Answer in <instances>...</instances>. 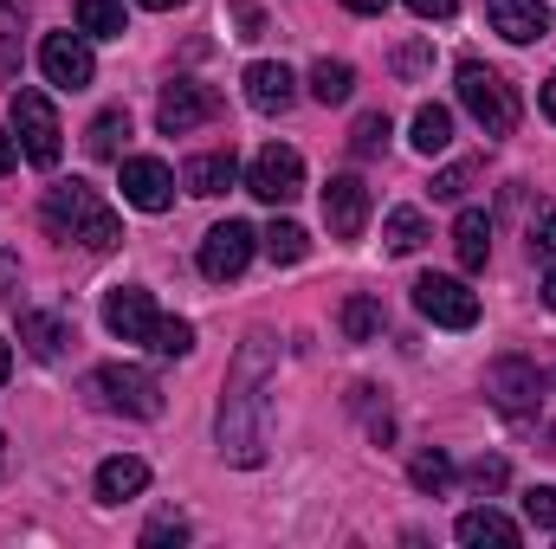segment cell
Listing matches in <instances>:
<instances>
[{"instance_id": "1", "label": "cell", "mask_w": 556, "mask_h": 549, "mask_svg": "<svg viewBox=\"0 0 556 549\" xmlns=\"http://www.w3.org/2000/svg\"><path fill=\"white\" fill-rule=\"evenodd\" d=\"M273 369H278V343L266 330H253L227 362V388H220V413H214L227 465H266V446H273V395H266Z\"/></svg>"}, {"instance_id": "2", "label": "cell", "mask_w": 556, "mask_h": 549, "mask_svg": "<svg viewBox=\"0 0 556 549\" xmlns=\"http://www.w3.org/2000/svg\"><path fill=\"white\" fill-rule=\"evenodd\" d=\"M46 227H52V240H78V246H91V253H117L124 246V220H117V207L91 188V181H59V188H46Z\"/></svg>"}, {"instance_id": "3", "label": "cell", "mask_w": 556, "mask_h": 549, "mask_svg": "<svg viewBox=\"0 0 556 549\" xmlns=\"http://www.w3.org/2000/svg\"><path fill=\"white\" fill-rule=\"evenodd\" d=\"M85 395H91V408L104 413H130V420H155L162 413V382L137 369V362H104V369H91L85 375Z\"/></svg>"}, {"instance_id": "4", "label": "cell", "mask_w": 556, "mask_h": 549, "mask_svg": "<svg viewBox=\"0 0 556 549\" xmlns=\"http://www.w3.org/2000/svg\"><path fill=\"white\" fill-rule=\"evenodd\" d=\"M459 111H466L485 137H511V130H518V91H511L492 65H479V59L459 65Z\"/></svg>"}, {"instance_id": "5", "label": "cell", "mask_w": 556, "mask_h": 549, "mask_svg": "<svg viewBox=\"0 0 556 549\" xmlns=\"http://www.w3.org/2000/svg\"><path fill=\"white\" fill-rule=\"evenodd\" d=\"M13 137H20V155H26L33 168H52V162H59L65 130H59V111H52L46 91H33V85L13 91Z\"/></svg>"}, {"instance_id": "6", "label": "cell", "mask_w": 556, "mask_h": 549, "mask_svg": "<svg viewBox=\"0 0 556 549\" xmlns=\"http://www.w3.org/2000/svg\"><path fill=\"white\" fill-rule=\"evenodd\" d=\"M485 395H492L498 413L531 420L538 401H544V375H538V362H525V356H498V362L485 369Z\"/></svg>"}, {"instance_id": "7", "label": "cell", "mask_w": 556, "mask_h": 549, "mask_svg": "<svg viewBox=\"0 0 556 549\" xmlns=\"http://www.w3.org/2000/svg\"><path fill=\"white\" fill-rule=\"evenodd\" d=\"M247 194H260V201H298L304 194V155L291 149V142H266L260 155H253V168H247Z\"/></svg>"}, {"instance_id": "8", "label": "cell", "mask_w": 556, "mask_h": 549, "mask_svg": "<svg viewBox=\"0 0 556 549\" xmlns=\"http://www.w3.org/2000/svg\"><path fill=\"white\" fill-rule=\"evenodd\" d=\"M415 310L427 323H440V330H472V323H479V297L446 272L415 278Z\"/></svg>"}, {"instance_id": "9", "label": "cell", "mask_w": 556, "mask_h": 549, "mask_svg": "<svg viewBox=\"0 0 556 549\" xmlns=\"http://www.w3.org/2000/svg\"><path fill=\"white\" fill-rule=\"evenodd\" d=\"M253 253H260V233H253L247 220H220V227L201 240V272L214 278V284H227V278H240L253 266Z\"/></svg>"}, {"instance_id": "10", "label": "cell", "mask_w": 556, "mask_h": 549, "mask_svg": "<svg viewBox=\"0 0 556 549\" xmlns=\"http://www.w3.org/2000/svg\"><path fill=\"white\" fill-rule=\"evenodd\" d=\"M39 72H46V85H59V91H85V85L98 78V59H91L85 33H46Z\"/></svg>"}, {"instance_id": "11", "label": "cell", "mask_w": 556, "mask_h": 549, "mask_svg": "<svg viewBox=\"0 0 556 549\" xmlns=\"http://www.w3.org/2000/svg\"><path fill=\"white\" fill-rule=\"evenodd\" d=\"M214 117H220V91L214 85H168L162 104H155V130L162 137H188V130H201Z\"/></svg>"}, {"instance_id": "12", "label": "cell", "mask_w": 556, "mask_h": 549, "mask_svg": "<svg viewBox=\"0 0 556 549\" xmlns=\"http://www.w3.org/2000/svg\"><path fill=\"white\" fill-rule=\"evenodd\" d=\"M117 188H124V201H130L137 214H168V207H175V175H168V162H155V155H130V162L117 168Z\"/></svg>"}, {"instance_id": "13", "label": "cell", "mask_w": 556, "mask_h": 549, "mask_svg": "<svg viewBox=\"0 0 556 549\" xmlns=\"http://www.w3.org/2000/svg\"><path fill=\"white\" fill-rule=\"evenodd\" d=\"M104 323H111V336H124V343H155L162 310L149 304V291H137V284H117V291L104 297Z\"/></svg>"}, {"instance_id": "14", "label": "cell", "mask_w": 556, "mask_h": 549, "mask_svg": "<svg viewBox=\"0 0 556 549\" xmlns=\"http://www.w3.org/2000/svg\"><path fill=\"white\" fill-rule=\"evenodd\" d=\"M324 220H330L337 240H356V233L369 227V188H363V175H330V188H324Z\"/></svg>"}, {"instance_id": "15", "label": "cell", "mask_w": 556, "mask_h": 549, "mask_svg": "<svg viewBox=\"0 0 556 549\" xmlns=\"http://www.w3.org/2000/svg\"><path fill=\"white\" fill-rule=\"evenodd\" d=\"M485 20H492V33L511 39V46L551 39V7H544V0H485Z\"/></svg>"}, {"instance_id": "16", "label": "cell", "mask_w": 556, "mask_h": 549, "mask_svg": "<svg viewBox=\"0 0 556 549\" xmlns=\"http://www.w3.org/2000/svg\"><path fill=\"white\" fill-rule=\"evenodd\" d=\"M291 98H298V78L273 65V59H260V65H247V104L260 111V117H278V111H291Z\"/></svg>"}, {"instance_id": "17", "label": "cell", "mask_w": 556, "mask_h": 549, "mask_svg": "<svg viewBox=\"0 0 556 549\" xmlns=\"http://www.w3.org/2000/svg\"><path fill=\"white\" fill-rule=\"evenodd\" d=\"M240 181V155L233 149H214V155H194L188 168H181V188L188 194H201V201H214V194H227Z\"/></svg>"}, {"instance_id": "18", "label": "cell", "mask_w": 556, "mask_h": 549, "mask_svg": "<svg viewBox=\"0 0 556 549\" xmlns=\"http://www.w3.org/2000/svg\"><path fill=\"white\" fill-rule=\"evenodd\" d=\"M453 537H459L466 549H485V544H492V549H518V537H525V531H518V524H511L505 511L479 505V511H466V518L453 524Z\"/></svg>"}, {"instance_id": "19", "label": "cell", "mask_w": 556, "mask_h": 549, "mask_svg": "<svg viewBox=\"0 0 556 549\" xmlns=\"http://www.w3.org/2000/svg\"><path fill=\"white\" fill-rule=\"evenodd\" d=\"M20 343H26V356L59 362V356H65V343H72V323H65L59 310H26V317H20Z\"/></svg>"}, {"instance_id": "20", "label": "cell", "mask_w": 556, "mask_h": 549, "mask_svg": "<svg viewBox=\"0 0 556 549\" xmlns=\"http://www.w3.org/2000/svg\"><path fill=\"white\" fill-rule=\"evenodd\" d=\"M453 253H459L466 272H485V259H492V220H485L479 207H466V214L453 220Z\"/></svg>"}, {"instance_id": "21", "label": "cell", "mask_w": 556, "mask_h": 549, "mask_svg": "<svg viewBox=\"0 0 556 549\" xmlns=\"http://www.w3.org/2000/svg\"><path fill=\"white\" fill-rule=\"evenodd\" d=\"M142 485H149V465H142V459H130V452H117V459H104V465H98V498H104V505L137 498Z\"/></svg>"}, {"instance_id": "22", "label": "cell", "mask_w": 556, "mask_h": 549, "mask_svg": "<svg viewBox=\"0 0 556 549\" xmlns=\"http://www.w3.org/2000/svg\"><path fill=\"white\" fill-rule=\"evenodd\" d=\"M78 33H85V39H124V33H130L124 0H78Z\"/></svg>"}, {"instance_id": "23", "label": "cell", "mask_w": 556, "mask_h": 549, "mask_svg": "<svg viewBox=\"0 0 556 549\" xmlns=\"http://www.w3.org/2000/svg\"><path fill=\"white\" fill-rule=\"evenodd\" d=\"M350 91H356V72L343 59H317L311 65V98L317 104H350Z\"/></svg>"}, {"instance_id": "24", "label": "cell", "mask_w": 556, "mask_h": 549, "mask_svg": "<svg viewBox=\"0 0 556 549\" xmlns=\"http://www.w3.org/2000/svg\"><path fill=\"white\" fill-rule=\"evenodd\" d=\"M420 155H446V142H453V111L446 104H420L415 111V137H408Z\"/></svg>"}, {"instance_id": "25", "label": "cell", "mask_w": 556, "mask_h": 549, "mask_svg": "<svg viewBox=\"0 0 556 549\" xmlns=\"http://www.w3.org/2000/svg\"><path fill=\"white\" fill-rule=\"evenodd\" d=\"M260 246H266V259H273V266H298V259L311 253V233H304L298 220H273V227L260 233Z\"/></svg>"}, {"instance_id": "26", "label": "cell", "mask_w": 556, "mask_h": 549, "mask_svg": "<svg viewBox=\"0 0 556 549\" xmlns=\"http://www.w3.org/2000/svg\"><path fill=\"white\" fill-rule=\"evenodd\" d=\"M350 408L363 413V426H369V439H376V446H389V439H395V413H389V401H376V388H369V382H356V388H350Z\"/></svg>"}, {"instance_id": "27", "label": "cell", "mask_w": 556, "mask_h": 549, "mask_svg": "<svg viewBox=\"0 0 556 549\" xmlns=\"http://www.w3.org/2000/svg\"><path fill=\"white\" fill-rule=\"evenodd\" d=\"M124 137H130V111H104V117H98V124L85 130V149H91L98 162H117Z\"/></svg>"}, {"instance_id": "28", "label": "cell", "mask_w": 556, "mask_h": 549, "mask_svg": "<svg viewBox=\"0 0 556 549\" xmlns=\"http://www.w3.org/2000/svg\"><path fill=\"white\" fill-rule=\"evenodd\" d=\"M382 240H389V253H420V246H427V220H420V207H395V214L382 220Z\"/></svg>"}, {"instance_id": "29", "label": "cell", "mask_w": 556, "mask_h": 549, "mask_svg": "<svg viewBox=\"0 0 556 549\" xmlns=\"http://www.w3.org/2000/svg\"><path fill=\"white\" fill-rule=\"evenodd\" d=\"M343 336H350V343L382 336V297H369V291H363V297H350V304H343Z\"/></svg>"}, {"instance_id": "30", "label": "cell", "mask_w": 556, "mask_h": 549, "mask_svg": "<svg viewBox=\"0 0 556 549\" xmlns=\"http://www.w3.org/2000/svg\"><path fill=\"white\" fill-rule=\"evenodd\" d=\"M408 478H415V491H446V485H453V459H446L440 446H427V452H415Z\"/></svg>"}, {"instance_id": "31", "label": "cell", "mask_w": 556, "mask_h": 549, "mask_svg": "<svg viewBox=\"0 0 556 549\" xmlns=\"http://www.w3.org/2000/svg\"><path fill=\"white\" fill-rule=\"evenodd\" d=\"M382 149H389V117H382V111L356 117V130H350V155L369 162V155H382Z\"/></svg>"}, {"instance_id": "32", "label": "cell", "mask_w": 556, "mask_h": 549, "mask_svg": "<svg viewBox=\"0 0 556 549\" xmlns=\"http://www.w3.org/2000/svg\"><path fill=\"white\" fill-rule=\"evenodd\" d=\"M20 7H0V85H13L20 78Z\"/></svg>"}, {"instance_id": "33", "label": "cell", "mask_w": 556, "mask_h": 549, "mask_svg": "<svg viewBox=\"0 0 556 549\" xmlns=\"http://www.w3.org/2000/svg\"><path fill=\"white\" fill-rule=\"evenodd\" d=\"M149 349H155V356H188V349H194V323H181V317H162Z\"/></svg>"}, {"instance_id": "34", "label": "cell", "mask_w": 556, "mask_h": 549, "mask_svg": "<svg viewBox=\"0 0 556 549\" xmlns=\"http://www.w3.org/2000/svg\"><path fill=\"white\" fill-rule=\"evenodd\" d=\"M472 175H479V162H453V168H440V175H433V201H459V194L472 188Z\"/></svg>"}, {"instance_id": "35", "label": "cell", "mask_w": 556, "mask_h": 549, "mask_svg": "<svg viewBox=\"0 0 556 549\" xmlns=\"http://www.w3.org/2000/svg\"><path fill=\"white\" fill-rule=\"evenodd\" d=\"M531 253L556 259V201H538V214H531Z\"/></svg>"}, {"instance_id": "36", "label": "cell", "mask_w": 556, "mask_h": 549, "mask_svg": "<svg viewBox=\"0 0 556 549\" xmlns=\"http://www.w3.org/2000/svg\"><path fill=\"white\" fill-rule=\"evenodd\" d=\"M525 518H531L538 531H556V485H531V491H525Z\"/></svg>"}, {"instance_id": "37", "label": "cell", "mask_w": 556, "mask_h": 549, "mask_svg": "<svg viewBox=\"0 0 556 549\" xmlns=\"http://www.w3.org/2000/svg\"><path fill=\"white\" fill-rule=\"evenodd\" d=\"M142 544H149V549H162V544H188V524H181V518H168V511H162V518H155V524H149V531H142Z\"/></svg>"}, {"instance_id": "38", "label": "cell", "mask_w": 556, "mask_h": 549, "mask_svg": "<svg viewBox=\"0 0 556 549\" xmlns=\"http://www.w3.org/2000/svg\"><path fill=\"white\" fill-rule=\"evenodd\" d=\"M233 26H240L233 39H260V33H266V13H260L253 0H240V7H233Z\"/></svg>"}, {"instance_id": "39", "label": "cell", "mask_w": 556, "mask_h": 549, "mask_svg": "<svg viewBox=\"0 0 556 549\" xmlns=\"http://www.w3.org/2000/svg\"><path fill=\"white\" fill-rule=\"evenodd\" d=\"M466 478H472L479 491H498V485H505V459H472V472H466Z\"/></svg>"}, {"instance_id": "40", "label": "cell", "mask_w": 556, "mask_h": 549, "mask_svg": "<svg viewBox=\"0 0 556 549\" xmlns=\"http://www.w3.org/2000/svg\"><path fill=\"white\" fill-rule=\"evenodd\" d=\"M427 59H433V46H420V39H415V46H402V52H395V72H402V78H415Z\"/></svg>"}, {"instance_id": "41", "label": "cell", "mask_w": 556, "mask_h": 549, "mask_svg": "<svg viewBox=\"0 0 556 549\" xmlns=\"http://www.w3.org/2000/svg\"><path fill=\"white\" fill-rule=\"evenodd\" d=\"M408 7H415L420 20H453L459 13V0H408Z\"/></svg>"}, {"instance_id": "42", "label": "cell", "mask_w": 556, "mask_h": 549, "mask_svg": "<svg viewBox=\"0 0 556 549\" xmlns=\"http://www.w3.org/2000/svg\"><path fill=\"white\" fill-rule=\"evenodd\" d=\"M13 278H20V259H13V253H0V291H7Z\"/></svg>"}, {"instance_id": "43", "label": "cell", "mask_w": 556, "mask_h": 549, "mask_svg": "<svg viewBox=\"0 0 556 549\" xmlns=\"http://www.w3.org/2000/svg\"><path fill=\"white\" fill-rule=\"evenodd\" d=\"M544 117H551V124H556V72H551V78H544Z\"/></svg>"}, {"instance_id": "44", "label": "cell", "mask_w": 556, "mask_h": 549, "mask_svg": "<svg viewBox=\"0 0 556 549\" xmlns=\"http://www.w3.org/2000/svg\"><path fill=\"white\" fill-rule=\"evenodd\" d=\"M343 7H350V13H382L389 0H343Z\"/></svg>"}, {"instance_id": "45", "label": "cell", "mask_w": 556, "mask_h": 549, "mask_svg": "<svg viewBox=\"0 0 556 549\" xmlns=\"http://www.w3.org/2000/svg\"><path fill=\"white\" fill-rule=\"evenodd\" d=\"M137 7H149V13H175V7H188V0H137Z\"/></svg>"}, {"instance_id": "46", "label": "cell", "mask_w": 556, "mask_h": 549, "mask_svg": "<svg viewBox=\"0 0 556 549\" xmlns=\"http://www.w3.org/2000/svg\"><path fill=\"white\" fill-rule=\"evenodd\" d=\"M544 304L556 310V259H551V272H544Z\"/></svg>"}, {"instance_id": "47", "label": "cell", "mask_w": 556, "mask_h": 549, "mask_svg": "<svg viewBox=\"0 0 556 549\" xmlns=\"http://www.w3.org/2000/svg\"><path fill=\"white\" fill-rule=\"evenodd\" d=\"M13 168V137H0V175Z\"/></svg>"}, {"instance_id": "48", "label": "cell", "mask_w": 556, "mask_h": 549, "mask_svg": "<svg viewBox=\"0 0 556 549\" xmlns=\"http://www.w3.org/2000/svg\"><path fill=\"white\" fill-rule=\"evenodd\" d=\"M7 369H13V349H7V343H0V382H7Z\"/></svg>"}, {"instance_id": "49", "label": "cell", "mask_w": 556, "mask_h": 549, "mask_svg": "<svg viewBox=\"0 0 556 549\" xmlns=\"http://www.w3.org/2000/svg\"><path fill=\"white\" fill-rule=\"evenodd\" d=\"M0 465H7V439H0Z\"/></svg>"}]
</instances>
